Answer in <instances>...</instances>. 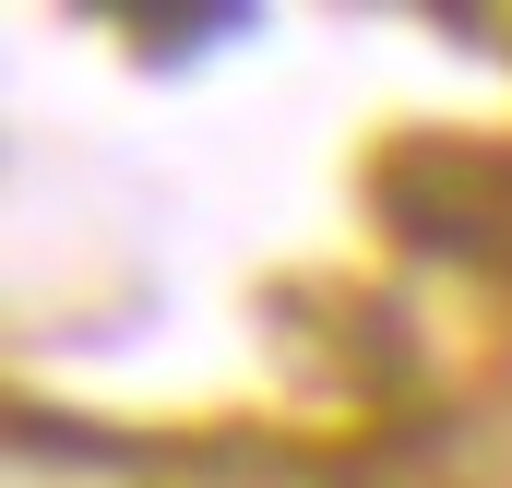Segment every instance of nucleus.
Listing matches in <instances>:
<instances>
[{
	"label": "nucleus",
	"instance_id": "f03ea898",
	"mask_svg": "<svg viewBox=\"0 0 512 488\" xmlns=\"http://www.w3.org/2000/svg\"><path fill=\"white\" fill-rule=\"evenodd\" d=\"M120 24L155 48V60H203V48H227V36H262L251 0H215V12H120Z\"/></svg>",
	"mask_w": 512,
	"mask_h": 488
},
{
	"label": "nucleus",
	"instance_id": "f257e3e1",
	"mask_svg": "<svg viewBox=\"0 0 512 488\" xmlns=\"http://www.w3.org/2000/svg\"><path fill=\"white\" fill-rule=\"evenodd\" d=\"M358 191L417 262L512 286V131H393Z\"/></svg>",
	"mask_w": 512,
	"mask_h": 488
}]
</instances>
